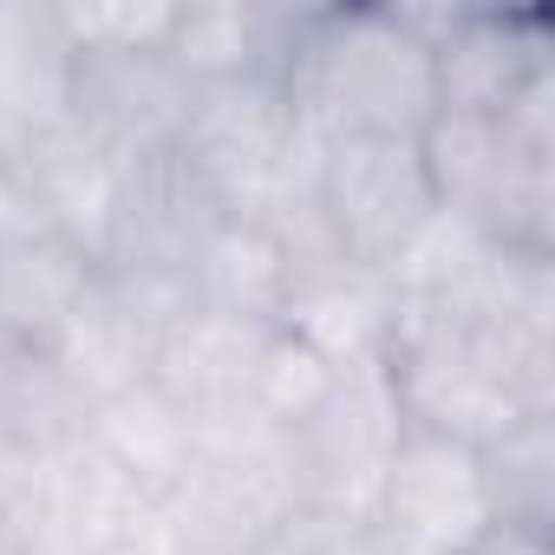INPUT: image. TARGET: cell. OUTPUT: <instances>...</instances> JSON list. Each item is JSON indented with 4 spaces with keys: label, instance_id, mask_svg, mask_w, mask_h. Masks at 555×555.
Returning <instances> with one entry per match:
<instances>
[{
    "label": "cell",
    "instance_id": "6da1fadb",
    "mask_svg": "<svg viewBox=\"0 0 555 555\" xmlns=\"http://www.w3.org/2000/svg\"><path fill=\"white\" fill-rule=\"evenodd\" d=\"M282 92L314 144L386 138L418 144L438 118L431 40L405 8H308Z\"/></svg>",
    "mask_w": 555,
    "mask_h": 555
},
{
    "label": "cell",
    "instance_id": "7a4b0ae2",
    "mask_svg": "<svg viewBox=\"0 0 555 555\" xmlns=\"http://www.w3.org/2000/svg\"><path fill=\"white\" fill-rule=\"evenodd\" d=\"M431 203L503 255H542L555 242V73H542L509 112H438L418 138Z\"/></svg>",
    "mask_w": 555,
    "mask_h": 555
},
{
    "label": "cell",
    "instance_id": "3957f363",
    "mask_svg": "<svg viewBox=\"0 0 555 555\" xmlns=\"http://www.w3.org/2000/svg\"><path fill=\"white\" fill-rule=\"evenodd\" d=\"M177 157L222 216L268 222L308 190L314 138L274 79H242V86H196Z\"/></svg>",
    "mask_w": 555,
    "mask_h": 555
},
{
    "label": "cell",
    "instance_id": "277c9868",
    "mask_svg": "<svg viewBox=\"0 0 555 555\" xmlns=\"http://www.w3.org/2000/svg\"><path fill=\"white\" fill-rule=\"evenodd\" d=\"M308 203L321 216L327 248L366 274H392L399 255L418 242V229L438 216L418 144H386V138L314 144Z\"/></svg>",
    "mask_w": 555,
    "mask_h": 555
},
{
    "label": "cell",
    "instance_id": "5b68a950",
    "mask_svg": "<svg viewBox=\"0 0 555 555\" xmlns=\"http://www.w3.org/2000/svg\"><path fill=\"white\" fill-rule=\"evenodd\" d=\"M366 522L392 555H464L483 529H496L477 444L405 425L379 470Z\"/></svg>",
    "mask_w": 555,
    "mask_h": 555
},
{
    "label": "cell",
    "instance_id": "8992f818",
    "mask_svg": "<svg viewBox=\"0 0 555 555\" xmlns=\"http://www.w3.org/2000/svg\"><path fill=\"white\" fill-rule=\"evenodd\" d=\"M190 105H196V86L177 73V60L164 47H151V53H79L73 118L125 157L177 151Z\"/></svg>",
    "mask_w": 555,
    "mask_h": 555
},
{
    "label": "cell",
    "instance_id": "52a82bcc",
    "mask_svg": "<svg viewBox=\"0 0 555 555\" xmlns=\"http://www.w3.org/2000/svg\"><path fill=\"white\" fill-rule=\"evenodd\" d=\"M308 8H261V0H196L177 8L170 27V60L190 86H242V79H274L295 53Z\"/></svg>",
    "mask_w": 555,
    "mask_h": 555
},
{
    "label": "cell",
    "instance_id": "ba28073f",
    "mask_svg": "<svg viewBox=\"0 0 555 555\" xmlns=\"http://www.w3.org/2000/svg\"><path fill=\"white\" fill-rule=\"evenodd\" d=\"M295 282H301V268H295L282 229H274V222H255V216H222V222L203 235V248L190 255L196 314H216V321L282 327Z\"/></svg>",
    "mask_w": 555,
    "mask_h": 555
},
{
    "label": "cell",
    "instance_id": "9c48e42d",
    "mask_svg": "<svg viewBox=\"0 0 555 555\" xmlns=\"http://www.w3.org/2000/svg\"><path fill=\"white\" fill-rule=\"evenodd\" d=\"M73 79H79V47L60 8L0 0V131L21 144L60 125L73 112Z\"/></svg>",
    "mask_w": 555,
    "mask_h": 555
},
{
    "label": "cell",
    "instance_id": "30bf717a",
    "mask_svg": "<svg viewBox=\"0 0 555 555\" xmlns=\"http://www.w3.org/2000/svg\"><path fill=\"white\" fill-rule=\"evenodd\" d=\"M47 360L73 379V392L86 405H105L131 386L151 379V360H157V340L151 327L105 288V274L92 282V295L73 308V321L60 327V340L47 347Z\"/></svg>",
    "mask_w": 555,
    "mask_h": 555
},
{
    "label": "cell",
    "instance_id": "8fae6325",
    "mask_svg": "<svg viewBox=\"0 0 555 555\" xmlns=\"http://www.w3.org/2000/svg\"><path fill=\"white\" fill-rule=\"evenodd\" d=\"M99 282V261L66 242V235H40L0 255V340H21V347H53L60 327L73 321V308L92 295Z\"/></svg>",
    "mask_w": 555,
    "mask_h": 555
},
{
    "label": "cell",
    "instance_id": "7c38bea8",
    "mask_svg": "<svg viewBox=\"0 0 555 555\" xmlns=\"http://www.w3.org/2000/svg\"><path fill=\"white\" fill-rule=\"evenodd\" d=\"M196 444H203L196 418L183 405H170L151 379L92 405V418H86V451H99L105 464H118L125 477H138L151 490H170L196 464Z\"/></svg>",
    "mask_w": 555,
    "mask_h": 555
},
{
    "label": "cell",
    "instance_id": "4fadbf2b",
    "mask_svg": "<svg viewBox=\"0 0 555 555\" xmlns=\"http://www.w3.org/2000/svg\"><path fill=\"white\" fill-rule=\"evenodd\" d=\"M86 418L92 405L73 392V379L40 347L0 340V438L34 457H60L86 444Z\"/></svg>",
    "mask_w": 555,
    "mask_h": 555
},
{
    "label": "cell",
    "instance_id": "5bb4252c",
    "mask_svg": "<svg viewBox=\"0 0 555 555\" xmlns=\"http://www.w3.org/2000/svg\"><path fill=\"white\" fill-rule=\"evenodd\" d=\"M477 457H483V483H490L496 522L548 535V522H555V412L516 418Z\"/></svg>",
    "mask_w": 555,
    "mask_h": 555
},
{
    "label": "cell",
    "instance_id": "9a60e30c",
    "mask_svg": "<svg viewBox=\"0 0 555 555\" xmlns=\"http://www.w3.org/2000/svg\"><path fill=\"white\" fill-rule=\"evenodd\" d=\"M66 34L79 53H151V47H170V27H177V8H138V0H86V8H60Z\"/></svg>",
    "mask_w": 555,
    "mask_h": 555
},
{
    "label": "cell",
    "instance_id": "2e32d148",
    "mask_svg": "<svg viewBox=\"0 0 555 555\" xmlns=\"http://www.w3.org/2000/svg\"><path fill=\"white\" fill-rule=\"evenodd\" d=\"M40 235H60V229H53V216H47L40 183H34L27 164L8 151V157H0V255L21 248V242H40Z\"/></svg>",
    "mask_w": 555,
    "mask_h": 555
},
{
    "label": "cell",
    "instance_id": "e0dca14e",
    "mask_svg": "<svg viewBox=\"0 0 555 555\" xmlns=\"http://www.w3.org/2000/svg\"><path fill=\"white\" fill-rule=\"evenodd\" d=\"M464 555H555V548H548L542 529H509V522H496V529H483Z\"/></svg>",
    "mask_w": 555,
    "mask_h": 555
}]
</instances>
